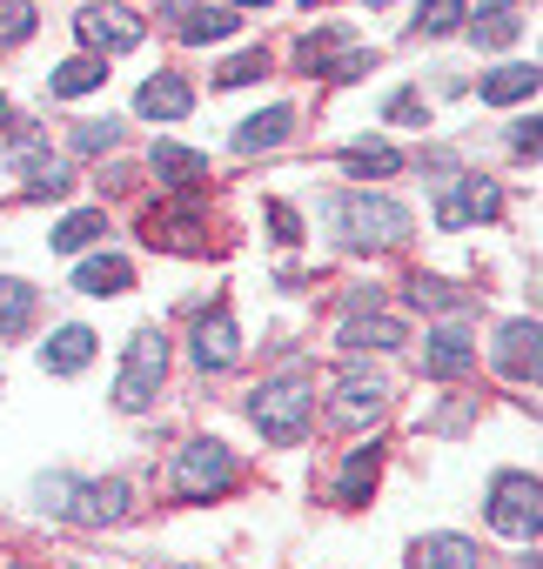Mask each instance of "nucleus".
Instances as JSON below:
<instances>
[{"mask_svg": "<svg viewBox=\"0 0 543 569\" xmlns=\"http://www.w3.org/2000/svg\"><path fill=\"white\" fill-rule=\"evenodd\" d=\"M41 502H55L61 516L75 522H121L135 509V489L128 482H75V476H48L41 482Z\"/></svg>", "mask_w": 543, "mask_h": 569, "instance_id": "20e7f679", "label": "nucleus"}, {"mask_svg": "<svg viewBox=\"0 0 543 569\" xmlns=\"http://www.w3.org/2000/svg\"><path fill=\"white\" fill-rule=\"evenodd\" d=\"M261 74H268V54L255 48V54H235V61L215 74V88H248V81H261Z\"/></svg>", "mask_w": 543, "mask_h": 569, "instance_id": "2f4dec72", "label": "nucleus"}, {"mask_svg": "<svg viewBox=\"0 0 543 569\" xmlns=\"http://www.w3.org/2000/svg\"><path fill=\"white\" fill-rule=\"evenodd\" d=\"M161 369H168V336L161 329H135L128 362H121V382H115V402L121 409H148V396L161 389Z\"/></svg>", "mask_w": 543, "mask_h": 569, "instance_id": "39448f33", "label": "nucleus"}, {"mask_svg": "<svg viewBox=\"0 0 543 569\" xmlns=\"http://www.w3.org/2000/svg\"><path fill=\"white\" fill-rule=\"evenodd\" d=\"M14 569H28V562H14Z\"/></svg>", "mask_w": 543, "mask_h": 569, "instance_id": "a18cd8bd", "label": "nucleus"}, {"mask_svg": "<svg viewBox=\"0 0 543 569\" xmlns=\"http://www.w3.org/2000/svg\"><path fill=\"white\" fill-rule=\"evenodd\" d=\"M409 569H476V542L470 536H423L409 549Z\"/></svg>", "mask_w": 543, "mask_h": 569, "instance_id": "412c9836", "label": "nucleus"}, {"mask_svg": "<svg viewBox=\"0 0 543 569\" xmlns=\"http://www.w3.org/2000/svg\"><path fill=\"white\" fill-rule=\"evenodd\" d=\"M34 322V289L14 274H0V336H21Z\"/></svg>", "mask_w": 543, "mask_h": 569, "instance_id": "393cba45", "label": "nucleus"}, {"mask_svg": "<svg viewBox=\"0 0 543 569\" xmlns=\"http://www.w3.org/2000/svg\"><path fill=\"white\" fill-rule=\"evenodd\" d=\"M376 476H383V442L349 449V462H343V476H336V502H369Z\"/></svg>", "mask_w": 543, "mask_h": 569, "instance_id": "6ab92c4d", "label": "nucleus"}, {"mask_svg": "<svg viewBox=\"0 0 543 569\" xmlns=\"http://www.w3.org/2000/svg\"><path fill=\"white\" fill-rule=\"evenodd\" d=\"M336 48H343V34H309V41L296 48V68H303V74H329Z\"/></svg>", "mask_w": 543, "mask_h": 569, "instance_id": "7c9ffc66", "label": "nucleus"}, {"mask_svg": "<svg viewBox=\"0 0 543 569\" xmlns=\"http://www.w3.org/2000/svg\"><path fill=\"white\" fill-rule=\"evenodd\" d=\"M423 369H430L436 382H456L463 369H476V342H470L463 329H436L430 349H423Z\"/></svg>", "mask_w": 543, "mask_h": 569, "instance_id": "2eb2a0df", "label": "nucleus"}, {"mask_svg": "<svg viewBox=\"0 0 543 569\" xmlns=\"http://www.w3.org/2000/svg\"><path fill=\"white\" fill-rule=\"evenodd\" d=\"M248 416H255V429L276 442V449H296V442L309 436L316 396H309L303 382H261V389H255V402H248Z\"/></svg>", "mask_w": 543, "mask_h": 569, "instance_id": "7ed1b4c3", "label": "nucleus"}, {"mask_svg": "<svg viewBox=\"0 0 543 569\" xmlns=\"http://www.w3.org/2000/svg\"><path fill=\"white\" fill-rule=\"evenodd\" d=\"M268 228H276V241H303V221H296V208H268Z\"/></svg>", "mask_w": 543, "mask_h": 569, "instance_id": "e433bc0d", "label": "nucleus"}, {"mask_svg": "<svg viewBox=\"0 0 543 569\" xmlns=\"http://www.w3.org/2000/svg\"><path fill=\"white\" fill-rule=\"evenodd\" d=\"M135 108H141L148 121H181V114L195 108V88H188L181 74H155V81H141Z\"/></svg>", "mask_w": 543, "mask_h": 569, "instance_id": "4468645a", "label": "nucleus"}, {"mask_svg": "<svg viewBox=\"0 0 543 569\" xmlns=\"http://www.w3.org/2000/svg\"><path fill=\"white\" fill-rule=\"evenodd\" d=\"M336 342H343V349H403V322H389V316H356V322H343Z\"/></svg>", "mask_w": 543, "mask_h": 569, "instance_id": "5701e85b", "label": "nucleus"}, {"mask_svg": "<svg viewBox=\"0 0 543 569\" xmlns=\"http://www.w3.org/2000/svg\"><path fill=\"white\" fill-rule=\"evenodd\" d=\"M496 369L510 382H536V322H510L496 336Z\"/></svg>", "mask_w": 543, "mask_h": 569, "instance_id": "f3484780", "label": "nucleus"}, {"mask_svg": "<svg viewBox=\"0 0 543 569\" xmlns=\"http://www.w3.org/2000/svg\"><path fill=\"white\" fill-rule=\"evenodd\" d=\"M115 141H121L115 121H81V128H75V154H108Z\"/></svg>", "mask_w": 543, "mask_h": 569, "instance_id": "473e14b6", "label": "nucleus"}, {"mask_svg": "<svg viewBox=\"0 0 543 569\" xmlns=\"http://www.w3.org/2000/svg\"><path fill=\"white\" fill-rule=\"evenodd\" d=\"M81 41L95 48V54H128V48H141V14L135 8H81Z\"/></svg>", "mask_w": 543, "mask_h": 569, "instance_id": "6e6552de", "label": "nucleus"}, {"mask_svg": "<svg viewBox=\"0 0 543 569\" xmlns=\"http://www.w3.org/2000/svg\"><path fill=\"white\" fill-rule=\"evenodd\" d=\"M329 221L356 248H396V241H409V208L389 201V194H336Z\"/></svg>", "mask_w": 543, "mask_h": 569, "instance_id": "f257e3e1", "label": "nucleus"}, {"mask_svg": "<svg viewBox=\"0 0 543 569\" xmlns=\"http://www.w3.org/2000/svg\"><path fill=\"white\" fill-rule=\"evenodd\" d=\"M201 234H208V221H201L195 194L161 201V208L141 214V241H148V248H175V254H188V248H201Z\"/></svg>", "mask_w": 543, "mask_h": 569, "instance_id": "0eeeda50", "label": "nucleus"}, {"mask_svg": "<svg viewBox=\"0 0 543 569\" xmlns=\"http://www.w3.org/2000/svg\"><path fill=\"white\" fill-rule=\"evenodd\" d=\"M303 8H323V0H303Z\"/></svg>", "mask_w": 543, "mask_h": 569, "instance_id": "37998d69", "label": "nucleus"}, {"mask_svg": "<svg viewBox=\"0 0 543 569\" xmlns=\"http://www.w3.org/2000/svg\"><path fill=\"white\" fill-rule=\"evenodd\" d=\"M369 8H389V0H369Z\"/></svg>", "mask_w": 543, "mask_h": 569, "instance_id": "79ce46f5", "label": "nucleus"}, {"mask_svg": "<svg viewBox=\"0 0 543 569\" xmlns=\"http://www.w3.org/2000/svg\"><path fill=\"white\" fill-rule=\"evenodd\" d=\"M155 174H161L175 194H201V188H208V154L175 148V141H155Z\"/></svg>", "mask_w": 543, "mask_h": 569, "instance_id": "ddd939ff", "label": "nucleus"}, {"mask_svg": "<svg viewBox=\"0 0 543 569\" xmlns=\"http://www.w3.org/2000/svg\"><path fill=\"white\" fill-rule=\"evenodd\" d=\"M409 302H416V309H436V316L470 309V296H463V289H450L443 274H416V281H409Z\"/></svg>", "mask_w": 543, "mask_h": 569, "instance_id": "bb28decb", "label": "nucleus"}, {"mask_svg": "<svg viewBox=\"0 0 543 569\" xmlns=\"http://www.w3.org/2000/svg\"><path fill=\"white\" fill-rule=\"evenodd\" d=\"M296 128V108H268V114H248L235 128V154H268V148H283Z\"/></svg>", "mask_w": 543, "mask_h": 569, "instance_id": "dca6fc26", "label": "nucleus"}, {"mask_svg": "<svg viewBox=\"0 0 543 569\" xmlns=\"http://www.w3.org/2000/svg\"><path fill=\"white\" fill-rule=\"evenodd\" d=\"M343 168H349L356 181H369V174H396L403 154H396L389 141H356V148H343Z\"/></svg>", "mask_w": 543, "mask_h": 569, "instance_id": "a878e982", "label": "nucleus"}, {"mask_svg": "<svg viewBox=\"0 0 543 569\" xmlns=\"http://www.w3.org/2000/svg\"><path fill=\"white\" fill-rule=\"evenodd\" d=\"M34 34V8H14V0H8V8H0V41H28Z\"/></svg>", "mask_w": 543, "mask_h": 569, "instance_id": "f704fd0d", "label": "nucleus"}, {"mask_svg": "<svg viewBox=\"0 0 543 569\" xmlns=\"http://www.w3.org/2000/svg\"><path fill=\"white\" fill-rule=\"evenodd\" d=\"M503 214V194H496V181H483V174H463L443 201H436V221L443 228H463V221H496Z\"/></svg>", "mask_w": 543, "mask_h": 569, "instance_id": "1a4fd4ad", "label": "nucleus"}, {"mask_svg": "<svg viewBox=\"0 0 543 569\" xmlns=\"http://www.w3.org/2000/svg\"><path fill=\"white\" fill-rule=\"evenodd\" d=\"M0 121H8V101H0Z\"/></svg>", "mask_w": 543, "mask_h": 569, "instance_id": "c03bdc74", "label": "nucleus"}, {"mask_svg": "<svg viewBox=\"0 0 543 569\" xmlns=\"http://www.w3.org/2000/svg\"><path fill=\"white\" fill-rule=\"evenodd\" d=\"M68 188H75V168H34V181H28L34 201H61Z\"/></svg>", "mask_w": 543, "mask_h": 569, "instance_id": "72a5a7b5", "label": "nucleus"}, {"mask_svg": "<svg viewBox=\"0 0 543 569\" xmlns=\"http://www.w3.org/2000/svg\"><path fill=\"white\" fill-rule=\"evenodd\" d=\"M0 8H8V0H0Z\"/></svg>", "mask_w": 543, "mask_h": 569, "instance_id": "49530a36", "label": "nucleus"}, {"mask_svg": "<svg viewBox=\"0 0 543 569\" xmlns=\"http://www.w3.org/2000/svg\"><path fill=\"white\" fill-rule=\"evenodd\" d=\"M383 402H389V382H383V376H343V382H336V402H329V422L363 429V422L383 416Z\"/></svg>", "mask_w": 543, "mask_h": 569, "instance_id": "9b49d317", "label": "nucleus"}, {"mask_svg": "<svg viewBox=\"0 0 543 569\" xmlns=\"http://www.w3.org/2000/svg\"><path fill=\"white\" fill-rule=\"evenodd\" d=\"M463 21H470V8H463V0H423V8H416V34H430V41L456 34Z\"/></svg>", "mask_w": 543, "mask_h": 569, "instance_id": "c756f323", "label": "nucleus"}, {"mask_svg": "<svg viewBox=\"0 0 543 569\" xmlns=\"http://www.w3.org/2000/svg\"><path fill=\"white\" fill-rule=\"evenodd\" d=\"M195 362H201V369H235V362H241V336H235L228 309H215V316L195 322Z\"/></svg>", "mask_w": 543, "mask_h": 569, "instance_id": "f8f14e48", "label": "nucleus"}, {"mask_svg": "<svg viewBox=\"0 0 543 569\" xmlns=\"http://www.w3.org/2000/svg\"><path fill=\"white\" fill-rule=\"evenodd\" d=\"M536 502H543L536 476H496V482H490V529H496V536H516V542H523V536L536 542V529H543V509H536Z\"/></svg>", "mask_w": 543, "mask_h": 569, "instance_id": "423d86ee", "label": "nucleus"}, {"mask_svg": "<svg viewBox=\"0 0 543 569\" xmlns=\"http://www.w3.org/2000/svg\"><path fill=\"white\" fill-rule=\"evenodd\" d=\"M34 154H41V134H14V141H8V161H14V168H28Z\"/></svg>", "mask_w": 543, "mask_h": 569, "instance_id": "58836bf2", "label": "nucleus"}, {"mask_svg": "<svg viewBox=\"0 0 543 569\" xmlns=\"http://www.w3.org/2000/svg\"><path fill=\"white\" fill-rule=\"evenodd\" d=\"M161 14L175 21V34L188 48H208V41H228L235 34V8H208V0H168Z\"/></svg>", "mask_w": 543, "mask_h": 569, "instance_id": "9d476101", "label": "nucleus"}, {"mask_svg": "<svg viewBox=\"0 0 543 569\" xmlns=\"http://www.w3.org/2000/svg\"><path fill=\"white\" fill-rule=\"evenodd\" d=\"M536 68H523V61H510V68H496V74H483V101H496V108H510V101H530L536 94Z\"/></svg>", "mask_w": 543, "mask_h": 569, "instance_id": "4be33fe9", "label": "nucleus"}, {"mask_svg": "<svg viewBox=\"0 0 543 569\" xmlns=\"http://www.w3.org/2000/svg\"><path fill=\"white\" fill-rule=\"evenodd\" d=\"M516 34H523V21H516L510 0H496V8H483V14H476V48H510Z\"/></svg>", "mask_w": 543, "mask_h": 569, "instance_id": "c85d7f7f", "label": "nucleus"}, {"mask_svg": "<svg viewBox=\"0 0 543 569\" xmlns=\"http://www.w3.org/2000/svg\"><path fill=\"white\" fill-rule=\"evenodd\" d=\"M101 234H108L101 208H75V214L55 228V248H61V254H81V248H88V241H101Z\"/></svg>", "mask_w": 543, "mask_h": 569, "instance_id": "cd10ccee", "label": "nucleus"}, {"mask_svg": "<svg viewBox=\"0 0 543 569\" xmlns=\"http://www.w3.org/2000/svg\"><path fill=\"white\" fill-rule=\"evenodd\" d=\"M101 81H108V61H101V54H75V61L55 68V94H68V101H75V94H95Z\"/></svg>", "mask_w": 543, "mask_h": 569, "instance_id": "b1692460", "label": "nucleus"}, {"mask_svg": "<svg viewBox=\"0 0 543 569\" xmlns=\"http://www.w3.org/2000/svg\"><path fill=\"white\" fill-rule=\"evenodd\" d=\"M41 362H48L55 376H75V369H88V362H95V329H81V322L55 329V336H48V349H41Z\"/></svg>", "mask_w": 543, "mask_h": 569, "instance_id": "a211bd4d", "label": "nucleus"}, {"mask_svg": "<svg viewBox=\"0 0 543 569\" xmlns=\"http://www.w3.org/2000/svg\"><path fill=\"white\" fill-rule=\"evenodd\" d=\"M510 148H516V154H536V148H543L536 121H516V128H510Z\"/></svg>", "mask_w": 543, "mask_h": 569, "instance_id": "4c0bfd02", "label": "nucleus"}, {"mask_svg": "<svg viewBox=\"0 0 543 569\" xmlns=\"http://www.w3.org/2000/svg\"><path fill=\"white\" fill-rule=\"evenodd\" d=\"M369 68H376V54H363V48H349L343 61H329V74H336V81H356V74H369Z\"/></svg>", "mask_w": 543, "mask_h": 569, "instance_id": "c9c22d12", "label": "nucleus"}, {"mask_svg": "<svg viewBox=\"0 0 543 569\" xmlns=\"http://www.w3.org/2000/svg\"><path fill=\"white\" fill-rule=\"evenodd\" d=\"M75 289H81V296H128V289H135V268H128L121 254H95V261L75 268Z\"/></svg>", "mask_w": 543, "mask_h": 569, "instance_id": "aec40b11", "label": "nucleus"}, {"mask_svg": "<svg viewBox=\"0 0 543 569\" xmlns=\"http://www.w3.org/2000/svg\"><path fill=\"white\" fill-rule=\"evenodd\" d=\"M241 482V462H235V449L228 442H188L181 456H175V496L181 502H215V496H228Z\"/></svg>", "mask_w": 543, "mask_h": 569, "instance_id": "f03ea898", "label": "nucleus"}, {"mask_svg": "<svg viewBox=\"0 0 543 569\" xmlns=\"http://www.w3.org/2000/svg\"><path fill=\"white\" fill-rule=\"evenodd\" d=\"M389 121H423V101H416V94H396V101H389Z\"/></svg>", "mask_w": 543, "mask_h": 569, "instance_id": "ea45409f", "label": "nucleus"}, {"mask_svg": "<svg viewBox=\"0 0 543 569\" xmlns=\"http://www.w3.org/2000/svg\"><path fill=\"white\" fill-rule=\"evenodd\" d=\"M228 8H276V0H228Z\"/></svg>", "mask_w": 543, "mask_h": 569, "instance_id": "a19ab883", "label": "nucleus"}]
</instances>
